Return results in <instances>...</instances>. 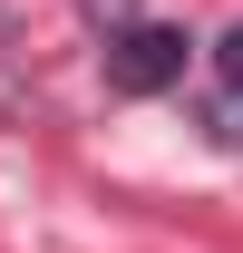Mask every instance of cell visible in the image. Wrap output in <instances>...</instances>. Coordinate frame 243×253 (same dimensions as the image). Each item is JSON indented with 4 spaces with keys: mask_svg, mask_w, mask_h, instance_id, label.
<instances>
[{
    "mask_svg": "<svg viewBox=\"0 0 243 253\" xmlns=\"http://www.w3.org/2000/svg\"><path fill=\"white\" fill-rule=\"evenodd\" d=\"M107 78H117L126 97H146V88H165V78H185V30H126L117 49H107Z\"/></svg>",
    "mask_w": 243,
    "mask_h": 253,
    "instance_id": "1",
    "label": "cell"
},
{
    "mask_svg": "<svg viewBox=\"0 0 243 253\" xmlns=\"http://www.w3.org/2000/svg\"><path fill=\"white\" fill-rule=\"evenodd\" d=\"M214 59H224V78H234V88H243V30L224 39V49H214Z\"/></svg>",
    "mask_w": 243,
    "mask_h": 253,
    "instance_id": "2",
    "label": "cell"
}]
</instances>
